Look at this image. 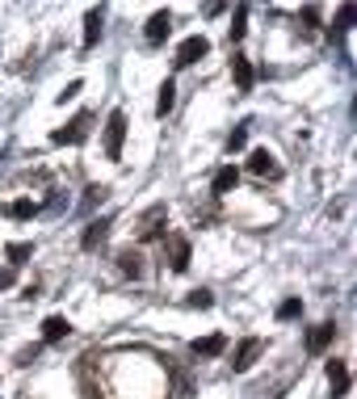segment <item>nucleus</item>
Returning a JSON list of instances; mask_svg holds the SVG:
<instances>
[{
    "label": "nucleus",
    "instance_id": "obj_1",
    "mask_svg": "<svg viewBox=\"0 0 357 399\" xmlns=\"http://www.w3.org/2000/svg\"><path fill=\"white\" fill-rule=\"evenodd\" d=\"M88 126H93V114L80 109L72 122H63L59 130H50V143H84L88 139Z\"/></svg>",
    "mask_w": 357,
    "mask_h": 399
},
{
    "label": "nucleus",
    "instance_id": "obj_2",
    "mask_svg": "<svg viewBox=\"0 0 357 399\" xmlns=\"http://www.w3.org/2000/svg\"><path fill=\"white\" fill-rule=\"evenodd\" d=\"M122 143H126V114L114 109L105 118V156L109 160H122Z\"/></svg>",
    "mask_w": 357,
    "mask_h": 399
},
{
    "label": "nucleus",
    "instance_id": "obj_3",
    "mask_svg": "<svg viewBox=\"0 0 357 399\" xmlns=\"http://www.w3.org/2000/svg\"><path fill=\"white\" fill-rule=\"evenodd\" d=\"M265 353V341L261 337H244L240 345H236V353H231V370L236 374H244V370H252V362Z\"/></svg>",
    "mask_w": 357,
    "mask_h": 399
},
{
    "label": "nucleus",
    "instance_id": "obj_4",
    "mask_svg": "<svg viewBox=\"0 0 357 399\" xmlns=\"http://www.w3.org/2000/svg\"><path fill=\"white\" fill-rule=\"evenodd\" d=\"M109 227H114V219H109V215H101V219H88V223H84V231H80V248H84V252L101 248V244L109 240Z\"/></svg>",
    "mask_w": 357,
    "mask_h": 399
},
{
    "label": "nucleus",
    "instance_id": "obj_5",
    "mask_svg": "<svg viewBox=\"0 0 357 399\" xmlns=\"http://www.w3.org/2000/svg\"><path fill=\"white\" fill-rule=\"evenodd\" d=\"M168 34H173V13H168V8H156V13L147 17V25H143V38H147V46H160Z\"/></svg>",
    "mask_w": 357,
    "mask_h": 399
},
{
    "label": "nucleus",
    "instance_id": "obj_6",
    "mask_svg": "<svg viewBox=\"0 0 357 399\" xmlns=\"http://www.w3.org/2000/svg\"><path fill=\"white\" fill-rule=\"evenodd\" d=\"M206 55H210V42H206L202 34H194V38H185V42L177 46V59H173V63H177V67H194V63L206 59Z\"/></svg>",
    "mask_w": 357,
    "mask_h": 399
},
{
    "label": "nucleus",
    "instance_id": "obj_7",
    "mask_svg": "<svg viewBox=\"0 0 357 399\" xmlns=\"http://www.w3.org/2000/svg\"><path fill=\"white\" fill-rule=\"evenodd\" d=\"M332 341H337V324H332V320H324V324H316V328L307 332V353H311V358H320V353H328V349H332Z\"/></svg>",
    "mask_w": 357,
    "mask_h": 399
},
{
    "label": "nucleus",
    "instance_id": "obj_8",
    "mask_svg": "<svg viewBox=\"0 0 357 399\" xmlns=\"http://www.w3.org/2000/svg\"><path fill=\"white\" fill-rule=\"evenodd\" d=\"M349 387H353V374H349V362H328V391L332 399H345L349 395Z\"/></svg>",
    "mask_w": 357,
    "mask_h": 399
},
{
    "label": "nucleus",
    "instance_id": "obj_9",
    "mask_svg": "<svg viewBox=\"0 0 357 399\" xmlns=\"http://www.w3.org/2000/svg\"><path fill=\"white\" fill-rule=\"evenodd\" d=\"M248 173H252V177H265V181H278V177H282L274 151H265V147H257V151L248 156Z\"/></svg>",
    "mask_w": 357,
    "mask_h": 399
},
{
    "label": "nucleus",
    "instance_id": "obj_10",
    "mask_svg": "<svg viewBox=\"0 0 357 399\" xmlns=\"http://www.w3.org/2000/svg\"><path fill=\"white\" fill-rule=\"evenodd\" d=\"M101 25H105V8L97 4V8L84 13V50H93V46L101 42Z\"/></svg>",
    "mask_w": 357,
    "mask_h": 399
},
{
    "label": "nucleus",
    "instance_id": "obj_11",
    "mask_svg": "<svg viewBox=\"0 0 357 399\" xmlns=\"http://www.w3.org/2000/svg\"><path fill=\"white\" fill-rule=\"evenodd\" d=\"M231 76H236V88L240 93H248L257 84V67L248 63V55H231Z\"/></svg>",
    "mask_w": 357,
    "mask_h": 399
},
{
    "label": "nucleus",
    "instance_id": "obj_12",
    "mask_svg": "<svg viewBox=\"0 0 357 399\" xmlns=\"http://www.w3.org/2000/svg\"><path fill=\"white\" fill-rule=\"evenodd\" d=\"M236 185H240V168H236V164H223V168L215 173V181H210V194L223 198V194H231Z\"/></svg>",
    "mask_w": 357,
    "mask_h": 399
},
{
    "label": "nucleus",
    "instance_id": "obj_13",
    "mask_svg": "<svg viewBox=\"0 0 357 399\" xmlns=\"http://www.w3.org/2000/svg\"><path fill=\"white\" fill-rule=\"evenodd\" d=\"M223 349H227V337H223V332H210V337H202V341H194V345H189V353H194V358H219Z\"/></svg>",
    "mask_w": 357,
    "mask_h": 399
},
{
    "label": "nucleus",
    "instance_id": "obj_14",
    "mask_svg": "<svg viewBox=\"0 0 357 399\" xmlns=\"http://www.w3.org/2000/svg\"><path fill=\"white\" fill-rule=\"evenodd\" d=\"M114 261H118V273H126V278H143V252H139V248H122Z\"/></svg>",
    "mask_w": 357,
    "mask_h": 399
},
{
    "label": "nucleus",
    "instance_id": "obj_15",
    "mask_svg": "<svg viewBox=\"0 0 357 399\" xmlns=\"http://www.w3.org/2000/svg\"><path fill=\"white\" fill-rule=\"evenodd\" d=\"M67 332H72V324H67L63 316H46V320H42V345H59Z\"/></svg>",
    "mask_w": 357,
    "mask_h": 399
},
{
    "label": "nucleus",
    "instance_id": "obj_16",
    "mask_svg": "<svg viewBox=\"0 0 357 399\" xmlns=\"http://www.w3.org/2000/svg\"><path fill=\"white\" fill-rule=\"evenodd\" d=\"M4 257H8V269H17V265H25L34 257V244L29 240H13V244H4Z\"/></svg>",
    "mask_w": 357,
    "mask_h": 399
},
{
    "label": "nucleus",
    "instance_id": "obj_17",
    "mask_svg": "<svg viewBox=\"0 0 357 399\" xmlns=\"http://www.w3.org/2000/svg\"><path fill=\"white\" fill-rule=\"evenodd\" d=\"M173 273H185L189 269V240L185 236H173V257H168Z\"/></svg>",
    "mask_w": 357,
    "mask_h": 399
},
{
    "label": "nucleus",
    "instance_id": "obj_18",
    "mask_svg": "<svg viewBox=\"0 0 357 399\" xmlns=\"http://www.w3.org/2000/svg\"><path fill=\"white\" fill-rule=\"evenodd\" d=\"M173 105H177V84L164 80V84H160V97H156V114L164 118V114H173Z\"/></svg>",
    "mask_w": 357,
    "mask_h": 399
},
{
    "label": "nucleus",
    "instance_id": "obj_19",
    "mask_svg": "<svg viewBox=\"0 0 357 399\" xmlns=\"http://www.w3.org/2000/svg\"><path fill=\"white\" fill-rule=\"evenodd\" d=\"M4 215L25 223V219H34V215H38V202H29V198H17V202H8V206H4Z\"/></svg>",
    "mask_w": 357,
    "mask_h": 399
},
{
    "label": "nucleus",
    "instance_id": "obj_20",
    "mask_svg": "<svg viewBox=\"0 0 357 399\" xmlns=\"http://www.w3.org/2000/svg\"><path fill=\"white\" fill-rule=\"evenodd\" d=\"M105 198H109V185H88L84 198H80V210H93V206H101Z\"/></svg>",
    "mask_w": 357,
    "mask_h": 399
},
{
    "label": "nucleus",
    "instance_id": "obj_21",
    "mask_svg": "<svg viewBox=\"0 0 357 399\" xmlns=\"http://www.w3.org/2000/svg\"><path fill=\"white\" fill-rule=\"evenodd\" d=\"M299 316H303V299H299V295H290V299L278 303V320H282V324H286V320H299Z\"/></svg>",
    "mask_w": 357,
    "mask_h": 399
},
{
    "label": "nucleus",
    "instance_id": "obj_22",
    "mask_svg": "<svg viewBox=\"0 0 357 399\" xmlns=\"http://www.w3.org/2000/svg\"><path fill=\"white\" fill-rule=\"evenodd\" d=\"M353 4H341V13H337V25H332V34H337V38H345V34H349V29H353Z\"/></svg>",
    "mask_w": 357,
    "mask_h": 399
},
{
    "label": "nucleus",
    "instance_id": "obj_23",
    "mask_svg": "<svg viewBox=\"0 0 357 399\" xmlns=\"http://www.w3.org/2000/svg\"><path fill=\"white\" fill-rule=\"evenodd\" d=\"M244 21H248V4H240V8H236V17H231V42H240V38H244V29H248Z\"/></svg>",
    "mask_w": 357,
    "mask_h": 399
},
{
    "label": "nucleus",
    "instance_id": "obj_24",
    "mask_svg": "<svg viewBox=\"0 0 357 399\" xmlns=\"http://www.w3.org/2000/svg\"><path fill=\"white\" fill-rule=\"evenodd\" d=\"M299 21H303L307 29H320V21H324V13H320V4H307V8L299 13Z\"/></svg>",
    "mask_w": 357,
    "mask_h": 399
},
{
    "label": "nucleus",
    "instance_id": "obj_25",
    "mask_svg": "<svg viewBox=\"0 0 357 399\" xmlns=\"http://www.w3.org/2000/svg\"><path fill=\"white\" fill-rule=\"evenodd\" d=\"M244 143H248V122H240V126L227 135V151H240Z\"/></svg>",
    "mask_w": 357,
    "mask_h": 399
},
{
    "label": "nucleus",
    "instance_id": "obj_26",
    "mask_svg": "<svg viewBox=\"0 0 357 399\" xmlns=\"http://www.w3.org/2000/svg\"><path fill=\"white\" fill-rule=\"evenodd\" d=\"M189 307H210L215 299H210V290H189V299H185Z\"/></svg>",
    "mask_w": 357,
    "mask_h": 399
},
{
    "label": "nucleus",
    "instance_id": "obj_27",
    "mask_svg": "<svg viewBox=\"0 0 357 399\" xmlns=\"http://www.w3.org/2000/svg\"><path fill=\"white\" fill-rule=\"evenodd\" d=\"M38 353H42V345H29V349H21V353H17V366H29Z\"/></svg>",
    "mask_w": 357,
    "mask_h": 399
},
{
    "label": "nucleus",
    "instance_id": "obj_28",
    "mask_svg": "<svg viewBox=\"0 0 357 399\" xmlns=\"http://www.w3.org/2000/svg\"><path fill=\"white\" fill-rule=\"evenodd\" d=\"M80 88H84V84H80V80H72V84H67V88H63V93H59V105H63V101H72V97H76V93H80Z\"/></svg>",
    "mask_w": 357,
    "mask_h": 399
},
{
    "label": "nucleus",
    "instance_id": "obj_29",
    "mask_svg": "<svg viewBox=\"0 0 357 399\" xmlns=\"http://www.w3.org/2000/svg\"><path fill=\"white\" fill-rule=\"evenodd\" d=\"M17 282V269H0V290H8Z\"/></svg>",
    "mask_w": 357,
    "mask_h": 399
}]
</instances>
